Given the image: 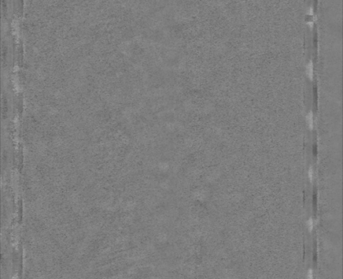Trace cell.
<instances>
[{
	"mask_svg": "<svg viewBox=\"0 0 343 279\" xmlns=\"http://www.w3.org/2000/svg\"><path fill=\"white\" fill-rule=\"evenodd\" d=\"M306 73L308 76L311 79L314 75V70H313V63L312 61H309L306 65Z\"/></svg>",
	"mask_w": 343,
	"mask_h": 279,
	"instance_id": "1",
	"label": "cell"
},
{
	"mask_svg": "<svg viewBox=\"0 0 343 279\" xmlns=\"http://www.w3.org/2000/svg\"><path fill=\"white\" fill-rule=\"evenodd\" d=\"M306 121H307V124H309V126L310 128H313L314 125V117H313V113L312 112H309L306 115Z\"/></svg>",
	"mask_w": 343,
	"mask_h": 279,
	"instance_id": "2",
	"label": "cell"
},
{
	"mask_svg": "<svg viewBox=\"0 0 343 279\" xmlns=\"http://www.w3.org/2000/svg\"><path fill=\"white\" fill-rule=\"evenodd\" d=\"M313 13H314V8H312V7H310V8H308V14L313 15Z\"/></svg>",
	"mask_w": 343,
	"mask_h": 279,
	"instance_id": "3",
	"label": "cell"
}]
</instances>
